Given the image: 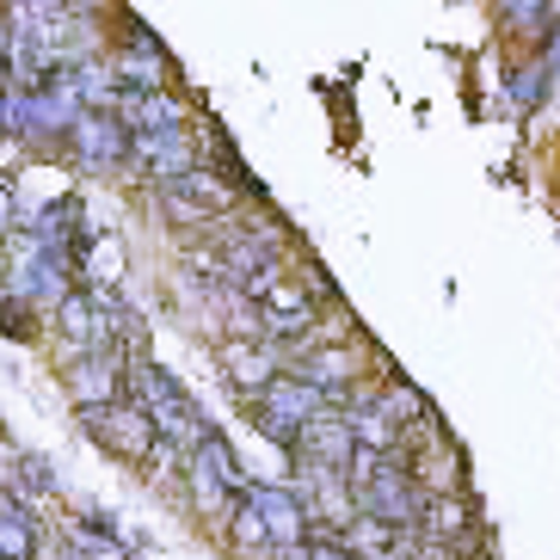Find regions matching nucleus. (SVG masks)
<instances>
[{
  "label": "nucleus",
  "instance_id": "7",
  "mask_svg": "<svg viewBox=\"0 0 560 560\" xmlns=\"http://www.w3.org/2000/svg\"><path fill=\"white\" fill-rule=\"evenodd\" d=\"M296 382H308L314 395H327L332 407L358 388V376H363V363H358V351L351 346H308V351H296V363H283Z\"/></svg>",
  "mask_w": 560,
  "mask_h": 560
},
{
  "label": "nucleus",
  "instance_id": "16",
  "mask_svg": "<svg viewBox=\"0 0 560 560\" xmlns=\"http://www.w3.org/2000/svg\"><path fill=\"white\" fill-rule=\"evenodd\" d=\"M222 536H229V548L241 560H278V548H271V536H265V524L247 511V499L229 511V524H222Z\"/></svg>",
  "mask_w": 560,
  "mask_h": 560
},
{
  "label": "nucleus",
  "instance_id": "14",
  "mask_svg": "<svg viewBox=\"0 0 560 560\" xmlns=\"http://www.w3.org/2000/svg\"><path fill=\"white\" fill-rule=\"evenodd\" d=\"M376 407H382V419L395 425V438H400V431H412L419 419H431V400L419 395L407 376H388V382H382V388H376Z\"/></svg>",
  "mask_w": 560,
  "mask_h": 560
},
{
  "label": "nucleus",
  "instance_id": "18",
  "mask_svg": "<svg viewBox=\"0 0 560 560\" xmlns=\"http://www.w3.org/2000/svg\"><path fill=\"white\" fill-rule=\"evenodd\" d=\"M499 19H505V32L548 37L560 25V0H555V7H548V0H511V7H499Z\"/></svg>",
  "mask_w": 560,
  "mask_h": 560
},
{
  "label": "nucleus",
  "instance_id": "15",
  "mask_svg": "<svg viewBox=\"0 0 560 560\" xmlns=\"http://www.w3.org/2000/svg\"><path fill=\"white\" fill-rule=\"evenodd\" d=\"M191 462H203V468H210V475L222 480V487H229L234 499H241V493H247V487H253V480H247V468H241V456H234V450H229V438H222V431H215V425L203 431V444L191 450Z\"/></svg>",
  "mask_w": 560,
  "mask_h": 560
},
{
  "label": "nucleus",
  "instance_id": "17",
  "mask_svg": "<svg viewBox=\"0 0 560 560\" xmlns=\"http://www.w3.org/2000/svg\"><path fill=\"white\" fill-rule=\"evenodd\" d=\"M505 86H511V105H517V112H542L548 93H555V74H548L542 56H529V62H517L505 74Z\"/></svg>",
  "mask_w": 560,
  "mask_h": 560
},
{
  "label": "nucleus",
  "instance_id": "5",
  "mask_svg": "<svg viewBox=\"0 0 560 560\" xmlns=\"http://www.w3.org/2000/svg\"><path fill=\"white\" fill-rule=\"evenodd\" d=\"M124 363L117 351H74L62 363V388L74 400V412H100V407H117L124 400Z\"/></svg>",
  "mask_w": 560,
  "mask_h": 560
},
{
  "label": "nucleus",
  "instance_id": "10",
  "mask_svg": "<svg viewBox=\"0 0 560 560\" xmlns=\"http://www.w3.org/2000/svg\"><path fill=\"white\" fill-rule=\"evenodd\" d=\"M247 407H265L271 419H283L290 431H302V425H314V419H327L332 400H327V395H314L308 382H296L290 370H283V376L271 382V388H265L259 400H247Z\"/></svg>",
  "mask_w": 560,
  "mask_h": 560
},
{
  "label": "nucleus",
  "instance_id": "3",
  "mask_svg": "<svg viewBox=\"0 0 560 560\" xmlns=\"http://www.w3.org/2000/svg\"><path fill=\"white\" fill-rule=\"evenodd\" d=\"M81 419V431L93 438V444H105V456H117V462H142L154 456V425L142 419V407H130V400H117V407H100V412H74Z\"/></svg>",
  "mask_w": 560,
  "mask_h": 560
},
{
  "label": "nucleus",
  "instance_id": "2",
  "mask_svg": "<svg viewBox=\"0 0 560 560\" xmlns=\"http://www.w3.org/2000/svg\"><path fill=\"white\" fill-rule=\"evenodd\" d=\"M358 517H370V524H382V529H395V536H419V511H425V493L412 487V475L400 468L395 456H382L376 462V475L363 480L358 493Z\"/></svg>",
  "mask_w": 560,
  "mask_h": 560
},
{
  "label": "nucleus",
  "instance_id": "13",
  "mask_svg": "<svg viewBox=\"0 0 560 560\" xmlns=\"http://www.w3.org/2000/svg\"><path fill=\"white\" fill-rule=\"evenodd\" d=\"M50 320H56V332L68 339V351H100V314H93V296H86L81 283L56 302Z\"/></svg>",
  "mask_w": 560,
  "mask_h": 560
},
{
  "label": "nucleus",
  "instance_id": "12",
  "mask_svg": "<svg viewBox=\"0 0 560 560\" xmlns=\"http://www.w3.org/2000/svg\"><path fill=\"white\" fill-rule=\"evenodd\" d=\"M0 560H37V511L0 487Z\"/></svg>",
  "mask_w": 560,
  "mask_h": 560
},
{
  "label": "nucleus",
  "instance_id": "19",
  "mask_svg": "<svg viewBox=\"0 0 560 560\" xmlns=\"http://www.w3.org/2000/svg\"><path fill=\"white\" fill-rule=\"evenodd\" d=\"M0 332L19 339V346H32L37 332H44V314H37L32 302H19L13 290H0Z\"/></svg>",
  "mask_w": 560,
  "mask_h": 560
},
{
  "label": "nucleus",
  "instance_id": "4",
  "mask_svg": "<svg viewBox=\"0 0 560 560\" xmlns=\"http://www.w3.org/2000/svg\"><path fill=\"white\" fill-rule=\"evenodd\" d=\"M62 149L74 154V166H86V173H117V166H130V130H124L112 112H81L68 124Z\"/></svg>",
  "mask_w": 560,
  "mask_h": 560
},
{
  "label": "nucleus",
  "instance_id": "6",
  "mask_svg": "<svg viewBox=\"0 0 560 560\" xmlns=\"http://www.w3.org/2000/svg\"><path fill=\"white\" fill-rule=\"evenodd\" d=\"M247 511L265 524V536H271V548H296V542H308V511H302V499L283 487V480H253L247 493Z\"/></svg>",
  "mask_w": 560,
  "mask_h": 560
},
{
  "label": "nucleus",
  "instance_id": "20",
  "mask_svg": "<svg viewBox=\"0 0 560 560\" xmlns=\"http://www.w3.org/2000/svg\"><path fill=\"white\" fill-rule=\"evenodd\" d=\"M542 44H548V50H542V62H548V74H560V25H555V32H548V37H542Z\"/></svg>",
  "mask_w": 560,
  "mask_h": 560
},
{
  "label": "nucleus",
  "instance_id": "9",
  "mask_svg": "<svg viewBox=\"0 0 560 560\" xmlns=\"http://www.w3.org/2000/svg\"><path fill=\"white\" fill-rule=\"evenodd\" d=\"M222 376H229V388L241 400H259L283 376V363L271 346H234V339H222Z\"/></svg>",
  "mask_w": 560,
  "mask_h": 560
},
{
  "label": "nucleus",
  "instance_id": "1",
  "mask_svg": "<svg viewBox=\"0 0 560 560\" xmlns=\"http://www.w3.org/2000/svg\"><path fill=\"white\" fill-rule=\"evenodd\" d=\"M124 400H130V407H142V419L154 425V438H161V444H173L179 456H191V450L203 444V431H210V419H203L198 400L179 388V376H173V370H161V363H149V358L124 363Z\"/></svg>",
  "mask_w": 560,
  "mask_h": 560
},
{
  "label": "nucleus",
  "instance_id": "8",
  "mask_svg": "<svg viewBox=\"0 0 560 560\" xmlns=\"http://www.w3.org/2000/svg\"><path fill=\"white\" fill-rule=\"evenodd\" d=\"M130 166L154 173L161 185H179L185 173H198V166H203L198 136H191V130H173V136H130Z\"/></svg>",
  "mask_w": 560,
  "mask_h": 560
},
{
  "label": "nucleus",
  "instance_id": "11",
  "mask_svg": "<svg viewBox=\"0 0 560 560\" xmlns=\"http://www.w3.org/2000/svg\"><path fill=\"white\" fill-rule=\"evenodd\" d=\"M179 480H185V493H191V511H198L203 524L222 536V524H229V511L241 505V499H234L229 487H222V480H215L203 462H191V456H185V475H179Z\"/></svg>",
  "mask_w": 560,
  "mask_h": 560
}]
</instances>
